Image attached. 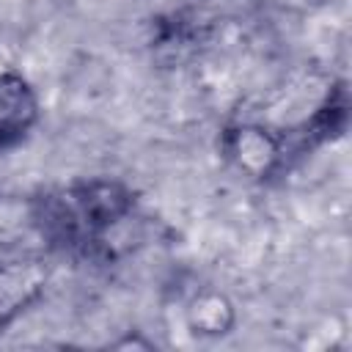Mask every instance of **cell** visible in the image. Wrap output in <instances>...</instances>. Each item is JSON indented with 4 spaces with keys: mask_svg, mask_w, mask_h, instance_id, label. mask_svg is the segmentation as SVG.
I'll list each match as a JSON object with an SVG mask.
<instances>
[{
    "mask_svg": "<svg viewBox=\"0 0 352 352\" xmlns=\"http://www.w3.org/2000/svg\"><path fill=\"white\" fill-rule=\"evenodd\" d=\"M132 204L135 198L124 184L96 179L44 195L36 217L52 242L88 248L99 245V239L132 212Z\"/></svg>",
    "mask_w": 352,
    "mask_h": 352,
    "instance_id": "1",
    "label": "cell"
},
{
    "mask_svg": "<svg viewBox=\"0 0 352 352\" xmlns=\"http://www.w3.org/2000/svg\"><path fill=\"white\" fill-rule=\"evenodd\" d=\"M38 118V99L22 74H0V146L16 143Z\"/></svg>",
    "mask_w": 352,
    "mask_h": 352,
    "instance_id": "3",
    "label": "cell"
},
{
    "mask_svg": "<svg viewBox=\"0 0 352 352\" xmlns=\"http://www.w3.org/2000/svg\"><path fill=\"white\" fill-rule=\"evenodd\" d=\"M226 148L234 157V162L253 173V176H267L275 165L283 160V146L275 140L267 129L261 126H236L226 138Z\"/></svg>",
    "mask_w": 352,
    "mask_h": 352,
    "instance_id": "4",
    "label": "cell"
},
{
    "mask_svg": "<svg viewBox=\"0 0 352 352\" xmlns=\"http://www.w3.org/2000/svg\"><path fill=\"white\" fill-rule=\"evenodd\" d=\"M47 286V267L36 258L0 261V324L16 319Z\"/></svg>",
    "mask_w": 352,
    "mask_h": 352,
    "instance_id": "2",
    "label": "cell"
},
{
    "mask_svg": "<svg viewBox=\"0 0 352 352\" xmlns=\"http://www.w3.org/2000/svg\"><path fill=\"white\" fill-rule=\"evenodd\" d=\"M231 319V305L220 294H204L190 308V324L195 327V333H226Z\"/></svg>",
    "mask_w": 352,
    "mask_h": 352,
    "instance_id": "5",
    "label": "cell"
}]
</instances>
